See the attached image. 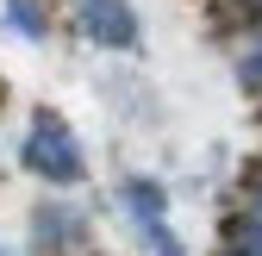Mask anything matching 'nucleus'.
Returning <instances> with one entry per match:
<instances>
[{"label": "nucleus", "mask_w": 262, "mask_h": 256, "mask_svg": "<svg viewBox=\"0 0 262 256\" xmlns=\"http://www.w3.org/2000/svg\"><path fill=\"white\" fill-rule=\"evenodd\" d=\"M125 200H131V212H138V225L156 238V256H181V244L162 231V187L156 181H125Z\"/></svg>", "instance_id": "3"}, {"label": "nucleus", "mask_w": 262, "mask_h": 256, "mask_svg": "<svg viewBox=\"0 0 262 256\" xmlns=\"http://www.w3.org/2000/svg\"><path fill=\"white\" fill-rule=\"evenodd\" d=\"M25 163L38 169V175H50V181H81V150H75V138H69V125L62 119H31V138H25Z\"/></svg>", "instance_id": "1"}, {"label": "nucleus", "mask_w": 262, "mask_h": 256, "mask_svg": "<svg viewBox=\"0 0 262 256\" xmlns=\"http://www.w3.org/2000/svg\"><path fill=\"white\" fill-rule=\"evenodd\" d=\"M256 212H262V181H256Z\"/></svg>", "instance_id": "6"}, {"label": "nucleus", "mask_w": 262, "mask_h": 256, "mask_svg": "<svg viewBox=\"0 0 262 256\" xmlns=\"http://www.w3.org/2000/svg\"><path fill=\"white\" fill-rule=\"evenodd\" d=\"M0 256H7V250H0Z\"/></svg>", "instance_id": "7"}, {"label": "nucleus", "mask_w": 262, "mask_h": 256, "mask_svg": "<svg viewBox=\"0 0 262 256\" xmlns=\"http://www.w3.org/2000/svg\"><path fill=\"white\" fill-rule=\"evenodd\" d=\"M75 19H81L88 38H94V44H106V50H131V44H138V19H131L125 0H81Z\"/></svg>", "instance_id": "2"}, {"label": "nucleus", "mask_w": 262, "mask_h": 256, "mask_svg": "<svg viewBox=\"0 0 262 256\" xmlns=\"http://www.w3.org/2000/svg\"><path fill=\"white\" fill-rule=\"evenodd\" d=\"M38 238L62 244V238H69V219H62V212H44V219H38Z\"/></svg>", "instance_id": "4"}, {"label": "nucleus", "mask_w": 262, "mask_h": 256, "mask_svg": "<svg viewBox=\"0 0 262 256\" xmlns=\"http://www.w3.org/2000/svg\"><path fill=\"white\" fill-rule=\"evenodd\" d=\"M13 19H19L25 31H44V25H38V13H31V0H13Z\"/></svg>", "instance_id": "5"}]
</instances>
